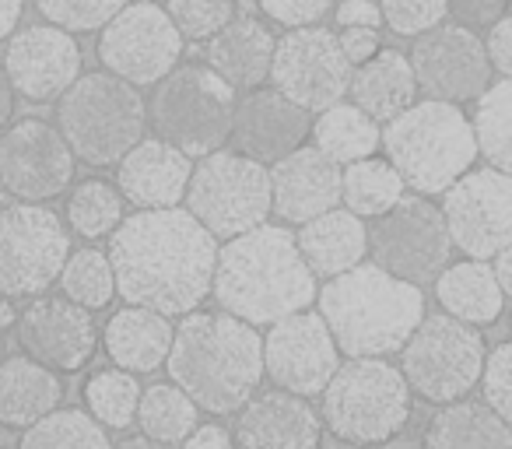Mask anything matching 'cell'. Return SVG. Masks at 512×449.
I'll return each instance as SVG.
<instances>
[{
  "instance_id": "3957f363",
  "label": "cell",
  "mask_w": 512,
  "mask_h": 449,
  "mask_svg": "<svg viewBox=\"0 0 512 449\" xmlns=\"http://www.w3.org/2000/svg\"><path fill=\"white\" fill-rule=\"evenodd\" d=\"M165 369L197 411L235 414L264 383L260 330L221 309H193L172 327Z\"/></svg>"
},
{
  "instance_id": "cb8c5ba5",
  "label": "cell",
  "mask_w": 512,
  "mask_h": 449,
  "mask_svg": "<svg viewBox=\"0 0 512 449\" xmlns=\"http://www.w3.org/2000/svg\"><path fill=\"white\" fill-rule=\"evenodd\" d=\"M116 169V190L123 204H134L137 211H158V207L183 204L186 183H190L193 158L172 148L162 137H141Z\"/></svg>"
},
{
  "instance_id": "f1b7e54d",
  "label": "cell",
  "mask_w": 512,
  "mask_h": 449,
  "mask_svg": "<svg viewBox=\"0 0 512 449\" xmlns=\"http://www.w3.org/2000/svg\"><path fill=\"white\" fill-rule=\"evenodd\" d=\"M435 302L442 313L467 327H495L505 313V292L498 288L488 260H456L435 274Z\"/></svg>"
},
{
  "instance_id": "74e56055",
  "label": "cell",
  "mask_w": 512,
  "mask_h": 449,
  "mask_svg": "<svg viewBox=\"0 0 512 449\" xmlns=\"http://www.w3.org/2000/svg\"><path fill=\"white\" fill-rule=\"evenodd\" d=\"M57 285H60V295H64V299H71L74 306L88 309V313L109 309V302L116 299L113 267H109L106 250H95V246L67 253Z\"/></svg>"
},
{
  "instance_id": "ab89813d",
  "label": "cell",
  "mask_w": 512,
  "mask_h": 449,
  "mask_svg": "<svg viewBox=\"0 0 512 449\" xmlns=\"http://www.w3.org/2000/svg\"><path fill=\"white\" fill-rule=\"evenodd\" d=\"M32 4L46 18V25L81 36V32H99L130 0H32Z\"/></svg>"
},
{
  "instance_id": "4fadbf2b",
  "label": "cell",
  "mask_w": 512,
  "mask_h": 449,
  "mask_svg": "<svg viewBox=\"0 0 512 449\" xmlns=\"http://www.w3.org/2000/svg\"><path fill=\"white\" fill-rule=\"evenodd\" d=\"M183 43L158 0H130L99 29V60L120 81L144 88L179 64Z\"/></svg>"
},
{
  "instance_id": "d6986e66",
  "label": "cell",
  "mask_w": 512,
  "mask_h": 449,
  "mask_svg": "<svg viewBox=\"0 0 512 449\" xmlns=\"http://www.w3.org/2000/svg\"><path fill=\"white\" fill-rule=\"evenodd\" d=\"M18 344L32 362L53 372H81L99 351V327L92 313L64 295H36L15 320Z\"/></svg>"
},
{
  "instance_id": "30bf717a",
  "label": "cell",
  "mask_w": 512,
  "mask_h": 449,
  "mask_svg": "<svg viewBox=\"0 0 512 449\" xmlns=\"http://www.w3.org/2000/svg\"><path fill=\"white\" fill-rule=\"evenodd\" d=\"M484 351L488 348L477 327H467L446 313H425L400 348V376L411 397L435 407L453 404L477 390Z\"/></svg>"
},
{
  "instance_id": "b9f144b4",
  "label": "cell",
  "mask_w": 512,
  "mask_h": 449,
  "mask_svg": "<svg viewBox=\"0 0 512 449\" xmlns=\"http://www.w3.org/2000/svg\"><path fill=\"white\" fill-rule=\"evenodd\" d=\"M383 25L400 39H418L449 18V0H376Z\"/></svg>"
},
{
  "instance_id": "681fc988",
  "label": "cell",
  "mask_w": 512,
  "mask_h": 449,
  "mask_svg": "<svg viewBox=\"0 0 512 449\" xmlns=\"http://www.w3.org/2000/svg\"><path fill=\"white\" fill-rule=\"evenodd\" d=\"M179 446L183 449H235L232 432H228L225 425H197Z\"/></svg>"
},
{
  "instance_id": "83f0119b",
  "label": "cell",
  "mask_w": 512,
  "mask_h": 449,
  "mask_svg": "<svg viewBox=\"0 0 512 449\" xmlns=\"http://www.w3.org/2000/svg\"><path fill=\"white\" fill-rule=\"evenodd\" d=\"M348 95L369 120L386 123L397 113H404L418 99V81H414L407 53L379 46L365 64L351 67Z\"/></svg>"
},
{
  "instance_id": "8fae6325",
  "label": "cell",
  "mask_w": 512,
  "mask_h": 449,
  "mask_svg": "<svg viewBox=\"0 0 512 449\" xmlns=\"http://www.w3.org/2000/svg\"><path fill=\"white\" fill-rule=\"evenodd\" d=\"M71 229L46 204H0V299H36L60 278Z\"/></svg>"
},
{
  "instance_id": "816d5d0a",
  "label": "cell",
  "mask_w": 512,
  "mask_h": 449,
  "mask_svg": "<svg viewBox=\"0 0 512 449\" xmlns=\"http://www.w3.org/2000/svg\"><path fill=\"white\" fill-rule=\"evenodd\" d=\"M509 253H512V246H505V250H498L495 257L488 260V267H491V274H495V281H498V288L505 292V299L512 295V271H509Z\"/></svg>"
},
{
  "instance_id": "5bb4252c",
  "label": "cell",
  "mask_w": 512,
  "mask_h": 449,
  "mask_svg": "<svg viewBox=\"0 0 512 449\" xmlns=\"http://www.w3.org/2000/svg\"><path fill=\"white\" fill-rule=\"evenodd\" d=\"M449 243L470 260H491L512 246V176L491 165L467 169L439 193Z\"/></svg>"
},
{
  "instance_id": "7a4b0ae2",
  "label": "cell",
  "mask_w": 512,
  "mask_h": 449,
  "mask_svg": "<svg viewBox=\"0 0 512 449\" xmlns=\"http://www.w3.org/2000/svg\"><path fill=\"white\" fill-rule=\"evenodd\" d=\"M211 295L221 313L271 327L316 302V278L302 260L295 236L285 225H256V229L218 243Z\"/></svg>"
},
{
  "instance_id": "e0dca14e",
  "label": "cell",
  "mask_w": 512,
  "mask_h": 449,
  "mask_svg": "<svg viewBox=\"0 0 512 449\" xmlns=\"http://www.w3.org/2000/svg\"><path fill=\"white\" fill-rule=\"evenodd\" d=\"M407 60H411L418 92H425V99L453 102V106L474 102L495 81L481 36L456 22H442L414 39Z\"/></svg>"
},
{
  "instance_id": "f546056e",
  "label": "cell",
  "mask_w": 512,
  "mask_h": 449,
  "mask_svg": "<svg viewBox=\"0 0 512 449\" xmlns=\"http://www.w3.org/2000/svg\"><path fill=\"white\" fill-rule=\"evenodd\" d=\"M64 404V379L60 372L32 362L29 355H4L0 362V425L29 428L43 414Z\"/></svg>"
},
{
  "instance_id": "9a60e30c",
  "label": "cell",
  "mask_w": 512,
  "mask_h": 449,
  "mask_svg": "<svg viewBox=\"0 0 512 449\" xmlns=\"http://www.w3.org/2000/svg\"><path fill=\"white\" fill-rule=\"evenodd\" d=\"M267 78L274 92H281L288 102L313 116L348 95L351 64L344 60L334 29L306 25V29H288L281 39H274Z\"/></svg>"
},
{
  "instance_id": "ffe728a7",
  "label": "cell",
  "mask_w": 512,
  "mask_h": 449,
  "mask_svg": "<svg viewBox=\"0 0 512 449\" xmlns=\"http://www.w3.org/2000/svg\"><path fill=\"white\" fill-rule=\"evenodd\" d=\"M4 50V78H8L11 92L22 95L32 106L43 102H57L74 78L81 74V46L71 32L57 29V25H29V29H15Z\"/></svg>"
},
{
  "instance_id": "603a6c76",
  "label": "cell",
  "mask_w": 512,
  "mask_h": 449,
  "mask_svg": "<svg viewBox=\"0 0 512 449\" xmlns=\"http://www.w3.org/2000/svg\"><path fill=\"white\" fill-rule=\"evenodd\" d=\"M271 179V214L285 225H302L316 214L341 207V165L323 158L313 144L267 165Z\"/></svg>"
},
{
  "instance_id": "d4e9b609",
  "label": "cell",
  "mask_w": 512,
  "mask_h": 449,
  "mask_svg": "<svg viewBox=\"0 0 512 449\" xmlns=\"http://www.w3.org/2000/svg\"><path fill=\"white\" fill-rule=\"evenodd\" d=\"M274 32L256 15H232L204 46V64L235 92H253L267 81Z\"/></svg>"
},
{
  "instance_id": "e575fe53",
  "label": "cell",
  "mask_w": 512,
  "mask_h": 449,
  "mask_svg": "<svg viewBox=\"0 0 512 449\" xmlns=\"http://www.w3.org/2000/svg\"><path fill=\"white\" fill-rule=\"evenodd\" d=\"M134 425L148 439H158L165 446H179L200 425V411L176 383H155L148 390H141V397H137Z\"/></svg>"
},
{
  "instance_id": "60d3db41",
  "label": "cell",
  "mask_w": 512,
  "mask_h": 449,
  "mask_svg": "<svg viewBox=\"0 0 512 449\" xmlns=\"http://www.w3.org/2000/svg\"><path fill=\"white\" fill-rule=\"evenodd\" d=\"M162 8L179 36L207 43L235 15V0H162Z\"/></svg>"
},
{
  "instance_id": "52a82bcc",
  "label": "cell",
  "mask_w": 512,
  "mask_h": 449,
  "mask_svg": "<svg viewBox=\"0 0 512 449\" xmlns=\"http://www.w3.org/2000/svg\"><path fill=\"white\" fill-rule=\"evenodd\" d=\"M60 137L71 155L92 169L116 165L148 127V106L134 85L109 71L78 74L74 85L57 99Z\"/></svg>"
},
{
  "instance_id": "db71d44e",
  "label": "cell",
  "mask_w": 512,
  "mask_h": 449,
  "mask_svg": "<svg viewBox=\"0 0 512 449\" xmlns=\"http://www.w3.org/2000/svg\"><path fill=\"white\" fill-rule=\"evenodd\" d=\"M113 449H176V446H165V442L148 439V435H127V439H120Z\"/></svg>"
},
{
  "instance_id": "9f6ffc18",
  "label": "cell",
  "mask_w": 512,
  "mask_h": 449,
  "mask_svg": "<svg viewBox=\"0 0 512 449\" xmlns=\"http://www.w3.org/2000/svg\"><path fill=\"white\" fill-rule=\"evenodd\" d=\"M0 334H4V330H0ZM4 355H8V351H4V337H0V362H4Z\"/></svg>"
},
{
  "instance_id": "44dd1931",
  "label": "cell",
  "mask_w": 512,
  "mask_h": 449,
  "mask_svg": "<svg viewBox=\"0 0 512 449\" xmlns=\"http://www.w3.org/2000/svg\"><path fill=\"white\" fill-rule=\"evenodd\" d=\"M235 449H323L320 411L306 397L288 390H256L235 411L232 421Z\"/></svg>"
},
{
  "instance_id": "836d02e7",
  "label": "cell",
  "mask_w": 512,
  "mask_h": 449,
  "mask_svg": "<svg viewBox=\"0 0 512 449\" xmlns=\"http://www.w3.org/2000/svg\"><path fill=\"white\" fill-rule=\"evenodd\" d=\"M400 197H404V183L383 155L341 165V204L358 218H379Z\"/></svg>"
},
{
  "instance_id": "1f68e13d",
  "label": "cell",
  "mask_w": 512,
  "mask_h": 449,
  "mask_svg": "<svg viewBox=\"0 0 512 449\" xmlns=\"http://www.w3.org/2000/svg\"><path fill=\"white\" fill-rule=\"evenodd\" d=\"M309 141L334 165H351L358 158L379 155V123L369 120L355 102H334L320 109L309 123Z\"/></svg>"
},
{
  "instance_id": "c3c4849f",
  "label": "cell",
  "mask_w": 512,
  "mask_h": 449,
  "mask_svg": "<svg viewBox=\"0 0 512 449\" xmlns=\"http://www.w3.org/2000/svg\"><path fill=\"white\" fill-rule=\"evenodd\" d=\"M337 43H341L344 60L351 67H358L379 50V29H341L337 32Z\"/></svg>"
},
{
  "instance_id": "f5cc1de1",
  "label": "cell",
  "mask_w": 512,
  "mask_h": 449,
  "mask_svg": "<svg viewBox=\"0 0 512 449\" xmlns=\"http://www.w3.org/2000/svg\"><path fill=\"white\" fill-rule=\"evenodd\" d=\"M11 116H15V92H11L8 78H4V67H0V130L8 127Z\"/></svg>"
},
{
  "instance_id": "11a10c76",
  "label": "cell",
  "mask_w": 512,
  "mask_h": 449,
  "mask_svg": "<svg viewBox=\"0 0 512 449\" xmlns=\"http://www.w3.org/2000/svg\"><path fill=\"white\" fill-rule=\"evenodd\" d=\"M15 320H18L15 299H0V330H4V327H15Z\"/></svg>"
},
{
  "instance_id": "277c9868",
  "label": "cell",
  "mask_w": 512,
  "mask_h": 449,
  "mask_svg": "<svg viewBox=\"0 0 512 449\" xmlns=\"http://www.w3.org/2000/svg\"><path fill=\"white\" fill-rule=\"evenodd\" d=\"M316 302H320L316 313L327 323L344 358L397 355L425 316L421 285L393 278L372 260L327 278L323 288H316Z\"/></svg>"
},
{
  "instance_id": "f907efd6",
  "label": "cell",
  "mask_w": 512,
  "mask_h": 449,
  "mask_svg": "<svg viewBox=\"0 0 512 449\" xmlns=\"http://www.w3.org/2000/svg\"><path fill=\"white\" fill-rule=\"evenodd\" d=\"M25 15V0H0V43L18 29Z\"/></svg>"
},
{
  "instance_id": "4dcf8cb0",
  "label": "cell",
  "mask_w": 512,
  "mask_h": 449,
  "mask_svg": "<svg viewBox=\"0 0 512 449\" xmlns=\"http://www.w3.org/2000/svg\"><path fill=\"white\" fill-rule=\"evenodd\" d=\"M421 449H512V432L491 407L463 397L439 404L421 432Z\"/></svg>"
},
{
  "instance_id": "7dc6e473",
  "label": "cell",
  "mask_w": 512,
  "mask_h": 449,
  "mask_svg": "<svg viewBox=\"0 0 512 449\" xmlns=\"http://www.w3.org/2000/svg\"><path fill=\"white\" fill-rule=\"evenodd\" d=\"M334 18L341 29H379L383 25L376 0H337Z\"/></svg>"
},
{
  "instance_id": "ee69618b",
  "label": "cell",
  "mask_w": 512,
  "mask_h": 449,
  "mask_svg": "<svg viewBox=\"0 0 512 449\" xmlns=\"http://www.w3.org/2000/svg\"><path fill=\"white\" fill-rule=\"evenodd\" d=\"M334 4L337 0H260V11L274 25L306 29V25H320L334 11Z\"/></svg>"
},
{
  "instance_id": "bcb514c9",
  "label": "cell",
  "mask_w": 512,
  "mask_h": 449,
  "mask_svg": "<svg viewBox=\"0 0 512 449\" xmlns=\"http://www.w3.org/2000/svg\"><path fill=\"white\" fill-rule=\"evenodd\" d=\"M481 43L495 78H512V18L502 15L495 25H488V39H481Z\"/></svg>"
},
{
  "instance_id": "f6af8a7d",
  "label": "cell",
  "mask_w": 512,
  "mask_h": 449,
  "mask_svg": "<svg viewBox=\"0 0 512 449\" xmlns=\"http://www.w3.org/2000/svg\"><path fill=\"white\" fill-rule=\"evenodd\" d=\"M509 0H449V15L463 29H488L505 15Z\"/></svg>"
},
{
  "instance_id": "ba28073f",
  "label": "cell",
  "mask_w": 512,
  "mask_h": 449,
  "mask_svg": "<svg viewBox=\"0 0 512 449\" xmlns=\"http://www.w3.org/2000/svg\"><path fill=\"white\" fill-rule=\"evenodd\" d=\"M235 99V88L207 64H176L151 85V99L144 106L155 137L169 141L186 158H204L225 148Z\"/></svg>"
},
{
  "instance_id": "6da1fadb",
  "label": "cell",
  "mask_w": 512,
  "mask_h": 449,
  "mask_svg": "<svg viewBox=\"0 0 512 449\" xmlns=\"http://www.w3.org/2000/svg\"><path fill=\"white\" fill-rule=\"evenodd\" d=\"M109 267L127 306L186 316L211 295L218 239L186 207L123 214L109 232Z\"/></svg>"
},
{
  "instance_id": "7402d4cb",
  "label": "cell",
  "mask_w": 512,
  "mask_h": 449,
  "mask_svg": "<svg viewBox=\"0 0 512 449\" xmlns=\"http://www.w3.org/2000/svg\"><path fill=\"white\" fill-rule=\"evenodd\" d=\"M309 123L313 116L288 102L274 88H253L242 99H235L232 113V137L235 151L260 165H274L278 158L292 155L295 148L309 141Z\"/></svg>"
},
{
  "instance_id": "8d00e7d4",
  "label": "cell",
  "mask_w": 512,
  "mask_h": 449,
  "mask_svg": "<svg viewBox=\"0 0 512 449\" xmlns=\"http://www.w3.org/2000/svg\"><path fill=\"white\" fill-rule=\"evenodd\" d=\"M123 197L116 190V183L102 176H88L81 183H74V190L67 193V225L71 232H78L81 239L95 243V239H109V232L123 221Z\"/></svg>"
},
{
  "instance_id": "ac0fdd59",
  "label": "cell",
  "mask_w": 512,
  "mask_h": 449,
  "mask_svg": "<svg viewBox=\"0 0 512 449\" xmlns=\"http://www.w3.org/2000/svg\"><path fill=\"white\" fill-rule=\"evenodd\" d=\"M260 355H264V379L306 400L316 397L341 365V351L327 323L313 309L271 323L260 337Z\"/></svg>"
},
{
  "instance_id": "d6a6232c",
  "label": "cell",
  "mask_w": 512,
  "mask_h": 449,
  "mask_svg": "<svg viewBox=\"0 0 512 449\" xmlns=\"http://www.w3.org/2000/svg\"><path fill=\"white\" fill-rule=\"evenodd\" d=\"M470 134H474L477 158L498 172L512 169V78H495L474 99Z\"/></svg>"
},
{
  "instance_id": "7c38bea8",
  "label": "cell",
  "mask_w": 512,
  "mask_h": 449,
  "mask_svg": "<svg viewBox=\"0 0 512 449\" xmlns=\"http://www.w3.org/2000/svg\"><path fill=\"white\" fill-rule=\"evenodd\" d=\"M449 253L453 243L432 197H421V193L400 197L390 211L372 218L369 257L393 278L425 285L449 264Z\"/></svg>"
},
{
  "instance_id": "4316f807",
  "label": "cell",
  "mask_w": 512,
  "mask_h": 449,
  "mask_svg": "<svg viewBox=\"0 0 512 449\" xmlns=\"http://www.w3.org/2000/svg\"><path fill=\"white\" fill-rule=\"evenodd\" d=\"M99 341L116 369L144 376V372H155L165 365L172 344V320L144 306L116 309L102 327Z\"/></svg>"
},
{
  "instance_id": "d590c367",
  "label": "cell",
  "mask_w": 512,
  "mask_h": 449,
  "mask_svg": "<svg viewBox=\"0 0 512 449\" xmlns=\"http://www.w3.org/2000/svg\"><path fill=\"white\" fill-rule=\"evenodd\" d=\"M18 449H113L109 432L81 407H57L22 428Z\"/></svg>"
},
{
  "instance_id": "9c48e42d",
  "label": "cell",
  "mask_w": 512,
  "mask_h": 449,
  "mask_svg": "<svg viewBox=\"0 0 512 449\" xmlns=\"http://www.w3.org/2000/svg\"><path fill=\"white\" fill-rule=\"evenodd\" d=\"M183 204L218 243L242 236L271 218L267 165L253 162L235 148L211 151L190 169Z\"/></svg>"
},
{
  "instance_id": "5b68a950",
  "label": "cell",
  "mask_w": 512,
  "mask_h": 449,
  "mask_svg": "<svg viewBox=\"0 0 512 449\" xmlns=\"http://www.w3.org/2000/svg\"><path fill=\"white\" fill-rule=\"evenodd\" d=\"M379 148L404 190L421 197H439L477 162L467 113L439 99H414L404 113L386 120L379 127Z\"/></svg>"
},
{
  "instance_id": "6f0895ef",
  "label": "cell",
  "mask_w": 512,
  "mask_h": 449,
  "mask_svg": "<svg viewBox=\"0 0 512 449\" xmlns=\"http://www.w3.org/2000/svg\"><path fill=\"white\" fill-rule=\"evenodd\" d=\"M0 204H4V190H0Z\"/></svg>"
},
{
  "instance_id": "484cf974",
  "label": "cell",
  "mask_w": 512,
  "mask_h": 449,
  "mask_svg": "<svg viewBox=\"0 0 512 449\" xmlns=\"http://www.w3.org/2000/svg\"><path fill=\"white\" fill-rule=\"evenodd\" d=\"M292 236L316 281L337 278L369 257V225L348 207H330V211L302 221L299 232Z\"/></svg>"
},
{
  "instance_id": "2e32d148",
  "label": "cell",
  "mask_w": 512,
  "mask_h": 449,
  "mask_svg": "<svg viewBox=\"0 0 512 449\" xmlns=\"http://www.w3.org/2000/svg\"><path fill=\"white\" fill-rule=\"evenodd\" d=\"M78 158L53 123L29 116L0 130V190L25 204H46L74 183Z\"/></svg>"
},
{
  "instance_id": "7bdbcfd3",
  "label": "cell",
  "mask_w": 512,
  "mask_h": 449,
  "mask_svg": "<svg viewBox=\"0 0 512 449\" xmlns=\"http://www.w3.org/2000/svg\"><path fill=\"white\" fill-rule=\"evenodd\" d=\"M477 386H481V404L491 407L502 421H509V414H512V344L509 341L484 351Z\"/></svg>"
},
{
  "instance_id": "f35d334b",
  "label": "cell",
  "mask_w": 512,
  "mask_h": 449,
  "mask_svg": "<svg viewBox=\"0 0 512 449\" xmlns=\"http://www.w3.org/2000/svg\"><path fill=\"white\" fill-rule=\"evenodd\" d=\"M137 397H141V383L134 372L123 369H99L92 372V379L85 383V407L102 428H123L134 425Z\"/></svg>"
},
{
  "instance_id": "8992f818",
  "label": "cell",
  "mask_w": 512,
  "mask_h": 449,
  "mask_svg": "<svg viewBox=\"0 0 512 449\" xmlns=\"http://www.w3.org/2000/svg\"><path fill=\"white\" fill-rule=\"evenodd\" d=\"M414 397L386 358H348L320 390V421L337 442L379 449L407 432Z\"/></svg>"
}]
</instances>
